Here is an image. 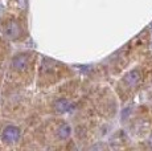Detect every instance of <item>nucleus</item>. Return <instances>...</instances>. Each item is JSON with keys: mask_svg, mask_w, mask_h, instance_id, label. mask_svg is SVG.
I'll list each match as a JSON object with an SVG mask.
<instances>
[{"mask_svg": "<svg viewBox=\"0 0 152 151\" xmlns=\"http://www.w3.org/2000/svg\"><path fill=\"white\" fill-rule=\"evenodd\" d=\"M140 78H142V73H140L139 69H132V70L128 72V73L124 76L123 82L127 86H130V88H134V86L138 85V82L140 81Z\"/></svg>", "mask_w": 152, "mask_h": 151, "instance_id": "20e7f679", "label": "nucleus"}, {"mask_svg": "<svg viewBox=\"0 0 152 151\" xmlns=\"http://www.w3.org/2000/svg\"><path fill=\"white\" fill-rule=\"evenodd\" d=\"M11 66L16 72H24L29 66V54L28 53H19L13 56L11 61Z\"/></svg>", "mask_w": 152, "mask_h": 151, "instance_id": "f257e3e1", "label": "nucleus"}, {"mask_svg": "<svg viewBox=\"0 0 152 151\" xmlns=\"http://www.w3.org/2000/svg\"><path fill=\"white\" fill-rule=\"evenodd\" d=\"M70 134H72V127L69 126L68 123H61L57 129V138L61 139V141H65L68 139Z\"/></svg>", "mask_w": 152, "mask_h": 151, "instance_id": "423d86ee", "label": "nucleus"}, {"mask_svg": "<svg viewBox=\"0 0 152 151\" xmlns=\"http://www.w3.org/2000/svg\"><path fill=\"white\" fill-rule=\"evenodd\" d=\"M20 138V129L16 126H7L1 133V139L5 143H13Z\"/></svg>", "mask_w": 152, "mask_h": 151, "instance_id": "f03ea898", "label": "nucleus"}, {"mask_svg": "<svg viewBox=\"0 0 152 151\" xmlns=\"http://www.w3.org/2000/svg\"><path fill=\"white\" fill-rule=\"evenodd\" d=\"M4 32H5V36L7 37H10V39H16V37L20 34V24H19V21L11 19L10 21L5 24Z\"/></svg>", "mask_w": 152, "mask_h": 151, "instance_id": "7ed1b4c3", "label": "nucleus"}, {"mask_svg": "<svg viewBox=\"0 0 152 151\" xmlns=\"http://www.w3.org/2000/svg\"><path fill=\"white\" fill-rule=\"evenodd\" d=\"M53 107L57 113H65V111L72 110L73 106L70 105V102L68 100H65V98H58V100L53 103Z\"/></svg>", "mask_w": 152, "mask_h": 151, "instance_id": "39448f33", "label": "nucleus"}]
</instances>
